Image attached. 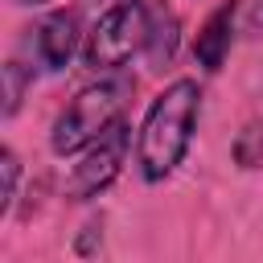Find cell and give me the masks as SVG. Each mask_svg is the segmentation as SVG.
<instances>
[{"instance_id":"3","label":"cell","mask_w":263,"mask_h":263,"mask_svg":"<svg viewBox=\"0 0 263 263\" xmlns=\"http://www.w3.org/2000/svg\"><path fill=\"white\" fill-rule=\"evenodd\" d=\"M132 90H136V82L123 78L119 70H111L99 82H86L62 107V115L53 119V136H49L53 152L58 156H74V152L90 148L99 136H107L115 123H123V111H127Z\"/></svg>"},{"instance_id":"7","label":"cell","mask_w":263,"mask_h":263,"mask_svg":"<svg viewBox=\"0 0 263 263\" xmlns=\"http://www.w3.org/2000/svg\"><path fill=\"white\" fill-rule=\"evenodd\" d=\"M234 160H238L242 168L263 164V123H247V127L238 132V140H234Z\"/></svg>"},{"instance_id":"6","label":"cell","mask_w":263,"mask_h":263,"mask_svg":"<svg viewBox=\"0 0 263 263\" xmlns=\"http://www.w3.org/2000/svg\"><path fill=\"white\" fill-rule=\"evenodd\" d=\"M230 45H234V0H226L222 8H214L205 16V25H201V33L193 41V58H197L201 70L214 74V70H222Z\"/></svg>"},{"instance_id":"10","label":"cell","mask_w":263,"mask_h":263,"mask_svg":"<svg viewBox=\"0 0 263 263\" xmlns=\"http://www.w3.org/2000/svg\"><path fill=\"white\" fill-rule=\"evenodd\" d=\"M251 25L263 29V0H255V8H251Z\"/></svg>"},{"instance_id":"1","label":"cell","mask_w":263,"mask_h":263,"mask_svg":"<svg viewBox=\"0 0 263 263\" xmlns=\"http://www.w3.org/2000/svg\"><path fill=\"white\" fill-rule=\"evenodd\" d=\"M177 49V16L164 0H115L86 33L82 58L90 70H123L136 53L164 66Z\"/></svg>"},{"instance_id":"4","label":"cell","mask_w":263,"mask_h":263,"mask_svg":"<svg viewBox=\"0 0 263 263\" xmlns=\"http://www.w3.org/2000/svg\"><path fill=\"white\" fill-rule=\"evenodd\" d=\"M127 144H132L127 127L115 123L107 136H99L90 148H82V160H78L74 173H70V197H74V201H90V197H99V193L119 177L123 156H127Z\"/></svg>"},{"instance_id":"5","label":"cell","mask_w":263,"mask_h":263,"mask_svg":"<svg viewBox=\"0 0 263 263\" xmlns=\"http://www.w3.org/2000/svg\"><path fill=\"white\" fill-rule=\"evenodd\" d=\"M78 16L74 12H49L37 29H33V53L45 70H66L78 53Z\"/></svg>"},{"instance_id":"2","label":"cell","mask_w":263,"mask_h":263,"mask_svg":"<svg viewBox=\"0 0 263 263\" xmlns=\"http://www.w3.org/2000/svg\"><path fill=\"white\" fill-rule=\"evenodd\" d=\"M197 115H201V86L193 78H177L152 99L136 132V164L144 181H164L177 173V164L193 144Z\"/></svg>"},{"instance_id":"8","label":"cell","mask_w":263,"mask_h":263,"mask_svg":"<svg viewBox=\"0 0 263 263\" xmlns=\"http://www.w3.org/2000/svg\"><path fill=\"white\" fill-rule=\"evenodd\" d=\"M0 173H4V185H0V214H8V205H12V197H16V177H21V160H16L12 148L0 152Z\"/></svg>"},{"instance_id":"11","label":"cell","mask_w":263,"mask_h":263,"mask_svg":"<svg viewBox=\"0 0 263 263\" xmlns=\"http://www.w3.org/2000/svg\"><path fill=\"white\" fill-rule=\"evenodd\" d=\"M16 4H45V0H16Z\"/></svg>"},{"instance_id":"9","label":"cell","mask_w":263,"mask_h":263,"mask_svg":"<svg viewBox=\"0 0 263 263\" xmlns=\"http://www.w3.org/2000/svg\"><path fill=\"white\" fill-rule=\"evenodd\" d=\"M25 70L16 66V62H8L4 66V115H12L16 107H21V95H25Z\"/></svg>"}]
</instances>
